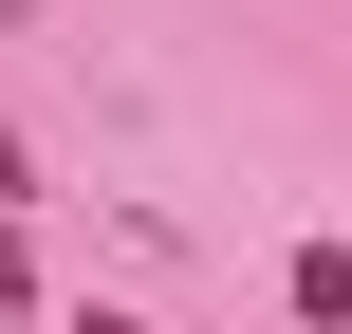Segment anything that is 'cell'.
Listing matches in <instances>:
<instances>
[{
  "mask_svg": "<svg viewBox=\"0 0 352 334\" xmlns=\"http://www.w3.org/2000/svg\"><path fill=\"white\" fill-rule=\"evenodd\" d=\"M297 316H316V334H352V242H316V260H297Z\"/></svg>",
  "mask_w": 352,
  "mask_h": 334,
  "instance_id": "obj_1",
  "label": "cell"
}]
</instances>
